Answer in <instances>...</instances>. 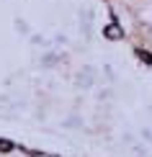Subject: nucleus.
I'll return each instance as SVG.
<instances>
[{
	"mask_svg": "<svg viewBox=\"0 0 152 157\" xmlns=\"http://www.w3.org/2000/svg\"><path fill=\"white\" fill-rule=\"evenodd\" d=\"M10 149H13V144H10V142L0 139V152H10Z\"/></svg>",
	"mask_w": 152,
	"mask_h": 157,
	"instance_id": "f03ea898",
	"label": "nucleus"
},
{
	"mask_svg": "<svg viewBox=\"0 0 152 157\" xmlns=\"http://www.w3.org/2000/svg\"><path fill=\"white\" fill-rule=\"evenodd\" d=\"M103 34H106V39L116 41V39H121V36H124V31H121V26H119V23H108V26H106V31H103Z\"/></svg>",
	"mask_w": 152,
	"mask_h": 157,
	"instance_id": "f257e3e1",
	"label": "nucleus"
}]
</instances>
